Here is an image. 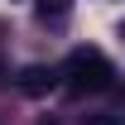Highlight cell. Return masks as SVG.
<instances>
[{
    "label": "cell",
    "instance_id": "6da1fadb",
    "mask_svg": "<svg viewBox=\"0 0 125 125\" xmlns=\"http://www.w3.org/2000/svg\"><path fill=\"white\" fill-rule=\"evenodd\" d=\"M62 77H67L72 92H106L115 72H111V62L96 48H77V53H67V62H62Z\"/></svg>",
    "mask_w": 125,
    "mask_h": 125
},
{
    "label": "cell",
    "instance_id": "7a4b0ae2",
    "mask_svg": "<svg viewBox=\"0 0 125 125\" xmlns=\"http://www.w3.org/2000/svg\"><path fill=\"white\" fill-rule=\"evenodd\" d=\"M53 87H58V72H53V67H24V72H19V92H29V96L53 92Z\"/></svg>",
    "mask_w": 125,
    "mask_h": 125
},
{
    "label": "cell",
    "instance_id": "3957f363",
    "mask_svg": "<svg viewBox=\"0 0 125 125\" xmlns=\"http://www.w3.org/2000/svg\"><path fill=\"white\" fill-rule=\"evenodd\" d=\"M34 10H39V19H43V24H48V19H53V24H58V19L67 15V10H72V0H39V5H34Z\"/></svg>",
    "mask_w": 125,
    "mask_h": 125
},
{
    "label": "cell",
    "instance_id": "277c9868",
    "mask_svg": "<svg viewBox=\"0 0 125 125\" xmlns=\"http://www.w3.org/2000/svg\"><path fill=\"white\" fill-rule=\"evenodd\" d=\"M82 125H125V115H111V111H96V115H82Z\"/></svg>",
    "mask_w": 125,
    "mask_h": 125
},
{
    "label": "cell",
    "instance_id": "5b68a950",
    "mask_svg": "<svg viewBox=\"0 0 125 125\" xmlns=\"http://www.w3.org/2000/svg\"><path fill=\"white\" fill-rule=\"evenodd\" d=\"M120 39H125V19H120Z\"/></svg>",
    "mask_w": 125,
    "mask_h": 125
}]
</instances>
